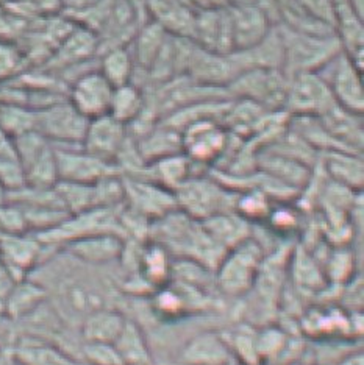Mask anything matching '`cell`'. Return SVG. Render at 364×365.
Listing matches in <instances>:
<instances>
[{"label":"cell","instance_id":"obj_31","mask_svg":"<svg viewBox=\"0 0 364 365\" xmlns=\"http://www.w3.org/2000/svg\"><path fill=\"white\" fill-rule=\"evenodd\" d=\"M271 210V197L258 189H247L236 197L235 212H238L247 222L266 220Z\"/></svg>","mask_w":364,"mask_h":365},{"label":"cell","instance_id":"obj_15","mask_svg":"<svg viewBox=\"0 0 364 365\" xmlns=\"http://www.w3.org/2000/svg\"><path fill=\"white\" fill-rule=\"evenodd\" d=\"M191 41L214 52L233 53L228 6L197 10L194 14Z\"/></svg>","mask_w":364,"mask_h":365},{"label":"cell","instance_id":"obj_11","mask_svg":"<svg viewBox=\"0 0 364 365\" xmlns=\"http://www.w3.org/2000/svg\"><path fill=\"white\" fill-rule=\"evenodd\" d=\"M58 181L94 185L113 173H121L114 164L88 153L84 147H55Z\"/></svg>","mask_w":364,"mask_h":365},{"label":"cell","instance_id":"obj_42","mask_svg":"<svg viewBox=\"0 0 364 365\" xmlns=\"http://www.w3.org/2000/svg\"><path fill=\"white\" fill-rule=\"evenodd\" d=\"M130 2H133V4H136V2H141V0H130Z\"/></svg>","mask_w":364,"mask_h":365},{"label":"cell","instance_id":"obj_2","mask_svg":"<svg viewBox=\"0 0 364 365\" xmlns=\"http://www.w3.org/2000/svg\"><path fill=\"white\" fill-rule=\"evenodd\" d=\"M178 210L196 220H205L221 212L235 211L238 194L216 177L193 175L173 190Z\"/></svg>","mask_w":364,"mask_h":365},{"label":"cell","instance_id":"obj_10","mask_svg":"<svg viewBox=\"0 0 364 365\" xmlns=\"http://www.w3.org/2000/svg\"><path fill=\"white\" fill-rule=\"evenodd\" d=\"M333 103L327 83L318 72H303L289 77L285 102L288 115H320Z\"/></svg>","mask_w":364,"mask_h":365},{"label":"cell","instance_id":"obj_6","mask_svg":"<svg viewBox=\"0 0 364 365\" xmlns=\"http://www.w3.org/2000/svg\"><path fill=\"white\" fill-rule=\"evenodd\" d=\"M263 252L255 240L246 239L241 244L230 248L218 265V286L228 295H241L258 275Z\"/></svg>","mask_w":364,"mask_h":365},{"label":"cell","instance_id":"obj_7","mask_svg":"<svg viewBox=\"0 0 364 365\" xmlns=\"http://www.w3.org/2000/svg\"><path fill=\"white\" fill-rule=\"evenodd\" d=\"M318 73L327 83L333 101L339 106L355 114L364 113L363 69L343 51L322 66Z\"/></svg>","mask_w":364,"mask_h":365},{"label":"cell","instance_id":"obj_27","mask_svg":"<svg viewBox=\"0 0 364 365\" xmlns=\"http://www.w3.org/2000/svg\"><path fill=\"white\" fill-rule=\"evenodd\" d=\"M98 72L111 83L113 88L127 85L135 80V61L128 46H119L105 48L101 61H98Z\"/></svg>","mask_w":364,"mask_h":365},{"label":"cell","instance_id":"obj_18","mask_svg":"<svg viewBox=\"0 0 364 365\" xmlns=\"http://www.w3.org/2000/svg\"><path fill=\"white\" fill-rule=\"evenodd\" d=\"M126 237L119 233H96L64 244V252L85 265H106L121 259Z\"/></svg>","mask_w":364,"mask_h":365},{"label":"cell","instance_id":"obj_40","mask_svg":"<svg viewBox=\"0 0 364 365\" xmlns=\"http://www.w3.org/2000/svg\"><path fill=\"white\" fill-rule=\"evenodd\" d=\"M161 365H186V364H181V362H168V364H161Z\"/></svg>","mask_w":364,"mask_h":365},{"label":"cell","instance_id":"obj_19","mask_svg":"<svg viewBox=\"0 0 364 365\" xmlns=\"http://www.w3.org/2000/svg\"><path fill=\"white\" fill-rule=\"evenodd\" d=\"M233 359L227 337L219 331L206 329L188 340L177 361L186 365H226Z\"/></svg>","mask_w":364,"mask_h":365},{"label":"cell","instance_id":"obj_32","mask_svg":"<svg viewBox=\"0 0 364 365\" xmlns=\"http://www.w3.org/2000/svg\"><path fill=\"white\" fill-rule=\"evenodd\" d=\"M81 358L88 365H126L113 344L81 342Z\"/></svg>","mask_w":364,"mask_h":365},{"label":"cell","instance_id":"obj_3","mask_svg":"<svg viewBox=\"0 0 364 365\" xmlns=\"http://www.w3.org/2000/svg\"><path fill=\"white\" fill-rule=\"evenodd\" d=\"M289 77L280 69L251 68L230 83V98H246L268 111H285Z\"/></svg>","mask_w":364,"mask_h":365},{"label":"cell","instance_id":"obj_1","mask_svg":"<svg viewBox=\"0 0 364 365\" xmlns=\"http://www.w3.org/2000/svg\"><path fill=\"white\" fill-rule=\"evenodd\" d=\"M283 43V72L288 77L318 72L343 51L336 35H316L277 24Z\"/></svg>","mask_w":364,"mask_h":365},{"label":"cell","instance_id":"obj_38","mask_svg":"<svg viewBox=\"0 0 364 365\" xmlns=\"http://www.w3.org/2000/svg\"><path fill=\"white\" fill-rule=\"evenodd\" d=\"M339 365H363V354H353L345 358Z\"/></svg>","mask_w":364,"mask_h":365},{"label":"cell","instance_id":"obj_34","mask_svg":"<svg viewBox=\"0 0 364 365\" xmlns=\"http://www.w3.org/2000/svg\"><path fill=\"white\" fill-rule=\"evenodd\" d=\"M188 300L177 289L163 287L153 294V304L164 315H178L185 309Z\"/></svg>","mask_w":364,"mask_h":365},{"label":"cell","instance_id":"obj_4","mask_svg":"<svg viewBox=\"0 0 364 365\" xmlns=\"http://www.w3.org/2000/svg\"><path fill=\"white\" fill-rule=\"evenodd\" d=\"M13 144L24 172L26 186L47 189L58 182L55 147L36 130L14 138Z\"/></svg>","mask_w":364,"mask_h":365},{"label":"cell","instance_id":"obj_8","mask_svg":"<svg viewBox=\"0 0 364 365\" xmlns=\"http://www.w3.org/2000/svg\"><path fill=\"white\" fill-rule=\"evenodd\" d=\"M180 133L183 153L194 165H208L218 161L230 143V131L218 119L191 122Z\"/></svg>","mask_w":364,"mask_h":365},{"label":"cell","instance_id":"obj_17","mask_svg":"<svg viewBox=\"0 0 364 365\" xmlns=\"http://www.w3.org/2000/svg\"><path fill=\"white\" fill-rule=\"evenodd\" d=\"M44 244L33 235H0V264L11 273L16 281L27 278L43 258Z\"/></svg>","mask_w":364,"mask_h":365},{"label":"cell","instance_id":"obj_39","mask_svg":"<svg viewBox=\"0 0 364 365\" xmlns=\"http://www.w3.org/2000/svg\"><path fill=\"white\" fill-rule=\"evenodd\" d=\"M8 202V189L0 182V206Z\"/></svg>","mask_w":364,"mask_h":365},{"label":"cell","instance_id":"obj_20","mask_svg":"<svg viewBox=\"0 0 364 365\" xmlns=\"http://www.w3.org/2000/svg\"><path fill=\"white\" fill-rule=\"evenodd\" d=\"M47 300V289L33 279L16 281L11 292L8 294L2 315L11 322L24 320L31 312H35Z\"/></svg>","mask_w":364,"mask_h":365},{"label":"cell","instance_id":"obj_30","mask_svg":"<svg viewBox=\"0 0 364 365\" xmlns=\"http://www.w3.org/2000/svg\"><path fill=\"white\" fill-rule=\"evenodd\" d=\"M0 130L8 138H18L36 130V113L26 103L5 102L0 105Z\"/></svg>","mask_w":364,"mask_h":365},{"label":"cell","instance_id":"obj_26","mask_svg":"<svg viewBox=\"0 0 364 365\" xmlns=\"http://www.w3.org/2000/svg\"><path fill=\"white\" fill-rule=\"evenodd\" d=\"M146 108V91L136 83H127L113 89V97L108 114L113 119L130 125L133 123Z\"/></svg>","mask_w":364,"mask_h":365},{"label":"cell","instance_id":"obj_35","mask_svg":"<svg viewBox=\"0 0 364 365\" xmlns=\"http://www.w3.org/2000/svg\"><path fill=\"white\" fill-rule=\"evenodd\" d=\"M266 222H269L272 230H277L283 233V231L293 230L297 225V214L294 212V210L281 205V206H277V208L271 210Z\"/></svg>","mask_w":364,"mask_h":365},{"label":"cell","instance_id":"obj_9","mask_svg":"<svg viewBox=\"0 0 364 365\" xmlns=\"http://www.w3.org/2000/svg\"><path fill=\"white\" fill-rule=\"evenodd\" d=\"M243 72L235 53H221L193 43L185 76L198 85L226 89Z\"/></svg>","mask_w":364,"mask_h":365},{"label":"cell","instance_id":"obj_22","mask_svg":"<svg viewBox=\"0 0 364 365\" xmlns=\"http://www.w3.org/2000/svg\"><path fill=\"white\" fill-rule=\"evenodd\" d=\"M13 356L21 365H81L68 351L38 337L16 344Z\"/></svg>","mask_w":364,"mask_h":365},{"label":"cell","instance_id":"obj_37","mask_svg":"<svg viewBox=\"0 0 364 365\" xmlns=\"http://www.w3.org/2000/svg\"><path fill=\"white\" fill-rule=\"evenodd\" d=\"M14 283H16L14 277L4 267L2 264H0V315H2L5 300H6L8 294L11 292Z\"/></svg>","mask_w":364,"mask_h":365},{"label":"cell","instance_id":"obj_23","mask_svg":"<svg viewBox=\"0 0 364 365\" xmlns=\"http://www.w3.org/2000/svg\"><path fill=\"white\" fill-rule=\"evenodd\" d=\"M202 225L222 248H233L249 239V222L235 211L221 212L202 220Z\"/></svg>","mask_w":364,"mask_h":365},{"label":"cell","instance_id":"obj_36","mask_svg":"<svg viewBox=\"0 0 364 365\" xmlns=\"http://www.w3.org/2000/svg\"><path fill=\"white\" fill-rule=\"evenodd\" d=\"M18 64V55L11 47L0 44V76H8V72L14 69Z\"/></svg>","mask_w":364,"mask_h":365},{"label":"cell","instance_id":"obj_16","mask_svg":"<svg viewBox=\"0 0 364 365\" xmlns=\"http://www.w3.org/2000/svg\"><path fill=\"white\" fill-rule=\"evenodd\" d=\"M130 136L128 127L113 119L110 114L88 122L81 147L91 155L116 165L119 153Z\"/></svg>","mask_w":364,"mask_h":365},{"label":"cell","instance_id":"obj_29","mask_svg":"<svg viewBox=\"0 0 364 365\" xmlns=\"http://www.w3.org/2000/svg\"><path fill=\"white\" fill-rule=\"evenodd\" d=\"M141 277L153 289L163 286L172 275V264L169 262V252L160 244H151L143 248L141 253Z\"/></svg>","mask_w":364,"mask_h":365},{"label":"cell","instance_id":"obj_41","mask_svg":"<svg viewBox=\"0 0 364 365\" xmlns=\"http://www.w3.org/2000/svg\"><path fill=\"white\" fill-rule=\"evenodd\" d=\"M226 365H243V364H239L238 361H235V359H233V361H230V362H228V364H226Z\"/></svg>","mask_w":364,"mask_h":365},{"label":"cell","instance_id":"obj_43","mask_svg":"<svg viewBox=\"0 0 364 365\" xmlns=\"http://www.w3.org/2000/svg\"><path fill=\"white\" fill-rule=\"evenodd\" d=\"M4 103V101H2V97H0V105H2Z\"/></svg>","mask_w":364,"mask_h":365},{"label":"cell","instance_id":"obj_24","mask_svg":"<svg viewBox=\"0 0 364 365\" xmlns=\"http://www.w3.org/2000/svg\"><path fill=\"white\" fill-rule=\"evenodd\" d=\"M325 169L336 185L350 190L363 187V161L355 152L328 150L325 152Z\"/></svg>","mask_w":364,"mask_h":365},{"label":"cell","instance_id":"obj_5","mask_svg":"<svg viewBox=\"0 0 364 365\" xmlns=\"http://www.w3.org/2000/svg\"><path fill=\"white\" fill-rule=\"evenodd\" d=\"M36 131L54 147H79L84 143L88 119L84 118L68 98L35 110Z\"/></svg>","mask_w":364,"mask_h":365},{"label":"cell","instance_id":"obj_28","mask_svg":"<svg viewBox=\"0 0 364 365\" xmlns=\"http://www.w3.org/2000/svg\"><path fill=\"white\" fill-rule=\"evenodd\" d=\"M97 47L98 38L93 31L86 29L72 30L64 36L60 47H58V52L55 55L58 61L55 63V66L64 68L68 64L84 63L86 58L96 52Z\"/></svg>","mask_w":364,"mask_h":365},{"label":"cell","instance_id":"obj_21","mask_svg":"<svg viewBox=\"0 0 364 365\" xmlns=\"http://www.w3.org/2000/svg\"><path fill=\"white\" fill-rule=\"evenodd\" d=\"M126 315L108 306L91 312L81 322L80 336L84 339L81 342L114 344V340L126 327Z\"/></svg>","mask_w":364,"mask_h":365},{"label":"cell","instance_id":"obj_14","mask_svg":"<svg viewBox=\"0 0 364 365\" xmlns=\"http://www.w3.org/2000/svg\"><path fill=\"white\" fill-rule=\"evenodd\" d=\"M228 13L233 52H244L255 47L275 26L271 21V13L258 5H231Z\"/></svg>","mask_w":364,"mask_h":365},{"label":"cell","instance_id":"obj_12","mask_svg":"<svg viewBox=\"0 0 364 365\" xmlns=\"http://www.w3.org/2000/svg\"><path fill=\"white\" fill-rule=\"evenodd\" d=\"M126 187V202L123 205L141 214L147 220H156L168 212L177 210L176 194L171 189L147 178L123 177Z\"/></svg>","mask_w":364,"mask_h":365},{"label":"cell","instance_id":"obj_13","mask_svg":"<svg viewBox=\"0 0 364 365\" xmlns=\"http://www.w3.org/2000/svg\"><path fill=\"white\" fill-rule=\"evenodd\" d=\"M113 89L98 69L88 71L71 83L68 101L84 118L93 120L108 114Z\"/></svg>","mask_w":364,"mask_h":365},{"label":"cell","instance_id":"obj_25","mask_svg":"<svg viewBox=\"0 0 364 365\" xmlns=\"http://www.w3.org/2000/svg\"><path fill=\"white\" fill-rule=\"evenodd\" d=\"M113 345L126 365H152L151 346H148L144 331L133 320L127 319L126 327Z\"/></svg>","mask_w":364,"mask_h":365},{"label":"cell","instance_id":"obj_33","mask_svg":"<svg viewBox=\"0 0 364 365\" xmlns=\"http://www.w3.org/2000/svg\"><path fill=\"white\" fill-rule=\"evenodd\" d=\"M30 233L26 215L19 205L8 200L0 206V235Z\"/></svg>","mask_w":364,"mask_h":365}]
</instances>
